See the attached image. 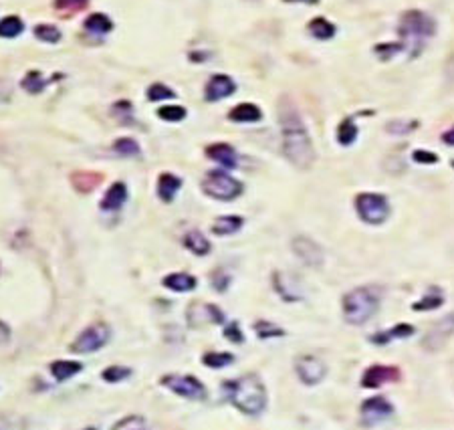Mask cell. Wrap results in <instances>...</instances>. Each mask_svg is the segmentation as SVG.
Masks as SVG:
<instances>
[{
    "label": "cell",
    "instance_id": "6da1fadb",
    "mask_svg": "<svg viewBox=\"0 0 454 430\" xmlns=\"http://www.w3.org/2000/svg\"><path fill=\"white\" fill-rule=\"evenodd\" d=\"M281 135H283V150L287 160L301 170L311 168V164L315 162L313 142L295 105L287 100L281 103Z\"/></svg>",
    "mask_w": 454,
    "mask_h": 430
},
{
    "label": "cell",
    "instance_id": "7a4b0ae2",
    "mask_svg": "<svg viewBox=\"0 0 454 430\" xmlns=\"http://www.w3.org/2000/svg\"><path fill=\"white\" fill-rule=\"evenodd\" d=\"M230 402L245 414L257 416L266 406V392L264 386L255 374L242 376L238 380H232L225 384Z\"/></svg>",
    "mask_w": 454,
    "mask_h": 430
},
{
    "label": "cell",
    "instance_id": "3957f363",
    "mask_svg": "<svg viewBox=\"0 0 454 430\" xmlns=\"http://www.w3.org/2000/svg\"><path fill=\"white\" fill-rule=\"evenodd\" d=\"M434 31H436V23L422 10L404 12L402 19H400V27H398V33L406 41L404 47H410L414 57L420 53L424 43L428 38H432Z\"/></svg>",
    "mask_w": 454,
    "mask_h": 430
},
{
    "label": "cell",
    "instance_id": "277c9868",
    "mask_svg": "<svg viewBox=\"0 0 454 430\" xmlns=\"http://www.w3.org/2000/svg\"><path fill=\"white\" fill-rule=\"evenodd\" d=\"M380 305V291L374 287H357L345 293L343 297V317L352 326H361L374 313L378 311Z\"/></svg>",
    "mask_w": 454,
    "mask_h": 430
},
{
    "label": "cell",
    "instance_id": "5b68a950",
    "mask_svg": "<svg viewBox=\"0 0 454 430\" xmlns=\"http://www.w3.org/2000/svg\"><path fill=\"white\" fill-rule=\"evenodd\" d=\"M202 190H204V194H208L212 199L227 202V200L238 199L242 194L245 186L236 178L228 176L227 172L216 170V172L206 174V178L202 180Z\"/></svg>",
    "mask_w": 454,
    "mask_h": 430
},
{
    "label": "cell",
    "instance_id": "8992f818",
    "mask_svg": "<svg viewBox=\"0 0 454 430\" xmlns=\"http://www.w3.org/2000/svg\"><path fill=\"white\" fill-rule=\"evenodd\" d=\"M356 210L363 223H367V225H382L389 216V202L382 194L363 192V194H357Z\"/></svg>",
    "mask_w": 454,
    "mask_h": 430
},
{
    "label": "cell",
    "instance_id": "52a82bcc",
    "mask_svg": "<svg viewBox=\"0 0 454 430\" xmlns=\"http://www.w3.org/2000/svg\"><path fill=\"white\" fill-rule=\"evenodd\" d=\"M109 335H111V331H109V328L105 324H93V326H89L87 330H83L77 335V339L73 341L71 350L75 354L98 352L109 341Z\"/></svg>",
    "mask_w": 454,
    "mask_h": 430
},
{
    "label": "cell",
    "instance_id": "ba28073f",
    "mask_svg": "<svg viewBox=\"0 0 454 430\" xmlns=\"http://www.w3.org/2000/svg\"><path fill=\"white\" fill-rule=\"evenodd\" d=\"M162 384L170 388L174 394L188 400H204L206 398V388L200 380L192 376H180V374H168L162 378Z\"/></svg>",
    "mask_w": 454,
    "mask_h": 430
},
{
    "label": "cell",
    "instance_id": "9c48e42d",
    "mask_svg": "<svg viewBox=\"0 0 454 430\" xmlns=\"http://www.w3.org/2000/svg\"><path fill=\"white\" fill-rule=\"evenodd\" d=\"M454 333V313L451 315H444L440 321H436L428 333L424 335L422 339V346L428 350V352H438L446 346V341L453 337Z\"/></svg>",
    "mask_w": 454,
    "mask_h": 430
},
{
    "label": "cell",
    "instance_id": "30bf717a",
    "mask_svg": "<svg viewBox=\"0 0 454 430\" xmlns=\"http://www.w3.org/2000/svg\"><path fill=\"white\" fill-rule=\"evenodd\" d=\"M391 414H394V406L384 396L367 398L361 404V420H363L365 427L380 425L382 420L389 418Z\"/></svg>",
    "mask_w": 454,
    "mask_h": 430
},
{
    "label": "cell",
    "instance_id": "8fae6325",
    "mask_svg": "<svg viewBox=\"0 0 454 430\" xmlns=\"http://www.w3.org/2000/svg\"><path fill=\"white\" fill-rule=\"evenodd\" d=\"M398 380H400V370L396 365L374 364L370 365L361 376L363 388H380L388 382H398Z\"/></svg>",
    "mask_w": 454,
    "mask_h": 430
},
{
    "label": "cell",
    "instance_id": "7c38bea8",
    "mask_svg": "<svg viewBox=\"0 0 454 430\" xmlns=\"http://www.w3.org/2000/svg\"><path fill=\"white\" fill-rule=\"evenodd\" d=\"M295 370H297V376L301 378L303 384H319L327 374V367L325 364L315 358V356H303L297 360L295 364Z\"/></svg>",
    "mask_w": 454,
    "mask_h": 430
},
{
    "label": "cell",
    "instance_id": "4fadbf2b",
    "mask_svg": "<svg viewBox=\"0 0 454 430\" xmlns=\"http://www.w3.org/2000/svg\"><path fill=\"white\" fill-rule=\"evenodd\" d=\"M293 251H295V255H297L305 265H324V251H321V247H319L315 240L307 238V236H297V238L293 240Z\"/></svg>",
    "mask_w": 454,
    "mask_h": 430
},
{
    "label": "cell",
    "instance_id": "5bb4252c",
    "mask_svg": "<svg viewBox=\"0 0 454 430\" xmlns=\"http://www.w3.org/2000/svg\"><path fill=\"white\" fill-rule=\"evenodd\" d=\"M225 321V315L220 313V309L216 305H204V303H198V305H190L188 309V324L192 328H200L204 324H223Z\"/></svg>",
    "mask_w": 454,
    "mask_h": 430
},
{
    "label": "cell",
    "instance_id": "9a60e30c",
    "mask_svg": "<svg viewBox=\"0 0 454 430\" xmlns=\"http://www.w3.org/2000/svg\"><path fill=\"white\" fill-rule=\"evenodd\" d=\"M236 89L234 81L228 75H214L208 83H206V100L208 101H218L225 100L228 95H232Z\"/></svg>",
    "mask_w": 454,
    "mask_h": 430
},
{
    "label": "cell",
    "instance_id": "2e32d148",
    "mask_svg": "<svg viewBox=\"0 0 454 430\" xmlns=\"http://www.w3.org/2000/svg\"><path fill=\"white\" fill-rule=\"evenodd\" d=\"M128 200V188L124 182H115L109 186V190L105 192V196L101 200V210L105 212H113V210H120Z\"/></svg>",
    "mask_w": 454,
    "mask_h": 430
},
{
    "label": "cell",
    "instance_id": "e0dca14e",
    "mask_svg": "<svg viewBox=\"0 0 454 430\" xmlns=\"http://www.w3.org/2000/svg\"><path fill=\"white\" fill-rule=\"evenodd\" d=\"M275 289L285 301L301 299V289H299L295 277L287 275V273H275Z\"/></svg>",
    "mask_w": 454,
    "mask_h": 430
},
{
    "label": "cell",
    "instance_id": "ac0fdd59",
    "mask_svg": "<svg viewBox=\"0 0 454 430\" xmlns=\"http://www.w3.org/2000/svg\"><path fill=\"white\" fill-rule=\"evenodd\" d=\"M206 154H208V158L216 160L218 164L227 166V168L236 166V152L228 144H212V146L206 148Z\"/></svg>",
    "mask_w": 454,
    "mask_h": 430
},
{
    "label": "cell",
    "instance_id": "d6986e66",
    "mask_svg": "<svg viewBox=\"0 0 454 430\" xmlns=\"http://www.w3.org/2000/svg\"><path fill=\"white\" fill-rule=\"evenodd\" d=\"M228 117L236 124H253V122H259L262 113L255 103H240L228 113Z\"/></svg>",
    "mask_w": 454,
    "mask_h": 430
},
{
    "label": "cell",
    "instance_id": "ffe728a7",
    "mask_svg": "<svg viewBox=\"0 0 454 430\" xmlns=\"http://www.w3.org/2000/svg\"><path fill=\"white\" fill-rule=\"evenodd\" d=\"M163 287H168L170 291H178V293H186L192 291L196 287V279L188 273H172L163 279Z\"/></svg>",
    "mask_w": 454,
    "mask_h": 430
},
{
    "label": "cell",
    "instance_id": "44dd1931",
    "mask_svg": "<svg viewBox=\"0 0 454 430\" xmlns=\"http://www.w3.org/2000/svg\"><path fill=\"white\" fill-rule=\"evenodd\" d=\"M180 188H182V180L174 174H162L158 180V194L163 202H172Z\"/></svg>",
    "mask_w": 454,
    "mask_h": 430
},
{
    "label": "cell",
    "instance_id": "7402d4cb",
    "mask_svg": "<svg viewBox=\"0 0 454 430\" xmlns=\"http://www.w3.org/2000/svg\"><path fill=\"white\" fill-rule=\"evenodd\" d=\"M83 370V365L79 362H67V360H59L51 364V374L57 382H65L69 378H73L75 374H79Z\"/></svg>",
    "mask_w": 454,
    "mask_h": 430
},
{
    "label": "cell",
    "instance_id": "603a6c76",
    "mask_svg": "<svg viewBox=\"0 0 454 430\" xmlns=\"http://www.w3.org/2000/svg\"><path fill=\"white\" fill-rule=\"evenodd\" d=\"M242 225H245V220L240 216H220L212 225V232L218 236H227V234H234L236 231H240Z\"/></svg>",
    "mask_w": 454,
    "mask_h": 430
},
{
    "label": "cell",
    "instance_id": "cb8c5ba5",
    "mask_svg": "<svg viewBox=\"0 0 454 430\" xmlns=\"http://www.w3.org/2000/svg\"><path fill=\"white\" fill-rule=\"evenodd\" d=\"M414 333V328L408 326V324H398L396 328H391L388 331H380L376 335H372V341L374 343H388L391 339H398V337H410Z\"/></svg>",
    "mask_w": 454,
    "mask_h": 430
},
{
    "label": "cell",
    "instance_id": "d4e9b609",
    "mask_svg": "<svg viewBox=\"0 0 454 430\" xmlns=\"http://www.w3.org/2000/svg\"><path fill=\"white\" fill-rule=\"evenodd\" d=\"M184 245L188 251H192L194 255H208L210 253V242L208 238L200 231H190L184 238Z\"/></svg>",
    "mask_w": 454,
    "mask_h": 430
},
{
    "label": "cell",
    "instance_id": "484cf974",
    "mask_svg": "<svg viewBox=\"0 0 454 430\" xmlns=\"http://www.w3.org/2000/svg\"><path fill=\"white\" fill-rule=\"evenodd\" d=\"M85 29H87L89 33L105 34L113 29V23H111V19H109L107 14L95 12V14L87 16V21H85Z\"/></svg>",
    "mask_w": 454,
    "mask_h": 430
},
{
    "label": "cell",
    "instance_id": "4316f807",
    "mask_svg": "<svg viewBox=\"0 0 454 430\" xmlns=\"http://www.w3.org/2000/svg\"><path fill=\"white\" fill-rule=\"evenodd\" d=\"M309 31L311 34L315 36V38H319V41H329L333 34H335V27L324 19V16H315L311 23H309Z\"/></svg>",
    "mask_w": 454,
    "mask_h": 430
},
{
    "label": "cell",
    "instance_id": "83f0119b",
    "mask_svg": "<svg viewBox=\"0 0 454 430\" xmlns=\"http://www.w3.org/2000/svg\"><path fill=\"white\" fill-rule=\"evenodd\" d=\"M25 31V25L19 16H6L0 21V36L4 38H14Z\"/></svg>",
    "mask_w": 454,
    "mask_h": 430
},
{
    "label": "cell",
    "instance_id": "f1b7e54d",
    "mask_svg": "<svg viewBox=\"0 0 454 430\" xmlns=\"http://www.w3.org/2000/svg\"><path fill=\"white\" fill-rule=\"evenodd\" d=\"M356 137L357 128L356 124L352 122V117L343 120V122L339 124V128H337V142H339L341 146H352V144L356 142Z\"/></svg>",
    "mask_w": 454,
    "mask_h": 430
},
{
    "label": "cell",
    "instance_id": "f546056e",
    "mask_svg": "<svg viewBox=\"0 0 454 430\" xmlns=\"http://www.w3.org/2000/svg\"><path fill=\"white\" fill-rule=\"evenodd\" d=\"M440 305H442L440 289H430L418 303H414V311H430V309H438Z\"/></svg>",
    "mask_w": 454,
    "mask_h": 430
},
{
    "label": "cell",
    "instance_id": "4dcf8cb0",
    "mask_svg": "<svg viewBox=\"0 0 454 430\" xmlns=\"http://www.w3.org/2000/svg\"><path fill=\"white\" fill-rule=\"evenodd\" d=\"M232 360H234V356L232 354H228V352H208V354H204V358H202V362L204 365H208V367H225V365L232 364Z\"/></svg>",
    "mask_w": 454,
    "mask_h": 430
},
{
    "label": "cell",
    "instance_id": "1f68e13d",
    "mask_svg": "<svg viewBox=\"0 0 454 430\" xmlns=\"http://www.w3.org/2000/svg\"><path fill=\"white\" fill-rule=\"evenodd\" d=\"M47 81L41 77L38 71H31L25 79H23V89H27L29 93H41L45 89Z\"/></svg>",
    "mask_w": 454,
    "mask_h": 430
},
{
    "label": "cell",
    "instance_id": "d6a6232c",
    "mask_svg": "<svg viewBox=\"0 0 454 430\" xmlns=\"http://www.w3.org/2000/svg\"><path fill=\"white\" fill-rule=\"evenodd\" d=\"M34 36L45 41V43H59L61 41V31L53 25H38L34 29Z\"/></svg>",
    "mask_w": 454,
    "mask_h": 430
},
{
    "label": "cell",
    "instance_id": "836d02e7",
    "mask_svg": "<svg viewBox=\"0 0 454 430\" xmlns=\"http://www.w3.org/2000/svg\"><path fill=\"white\" fill-rule=\"evenodd\" d=\"M113 150H115L117 154H122V156H137V154H139V146H137V142L131 139V137L117 139V142L113 144Z\"/></svg>",
    "mask_w": 454,
    "mask_h": 430
},
{
    "label": "cell",
    "instance_id": "e575fe53",
    "mask_svg": "<svg viewBox=\"0 0 454 430\" xmlns=\"http://www.w3.org/2000/svg\"><path fill=\"white\" fill-rule=\"evenodd\" d=\"M404 43H382L376 47V55L382 59V61H388L394 55H398L400 51H404Z\"/></svg>",
    "mask_w": 454,
    "mask_h": 430
},
{
    "label": "cell",
    "instance_id": "d590c367",
    "mask_svg": "<svg viewBox=\"0 0 454 430\" xmlns=\"http://www.w3.org/2000/svg\"><path fill=\"white\" fill-rule=\"evenodd\" d=\"M131 370L130 367H124V365H109L105 372H103V380L105 382H122L126 378H130Z\"/></svg>",
    "mask_w": 454,
    "mask_h": 430
},
{
    "label": "cell",
    "instance_id": "8d00e7d4",
    "mask_svg": "<svg viewBox=\"0 0 454 430\" xmlns=\"http://www.w3.org/2000/svg\"><path fill=\"white\" fill-rule=\"evenodd\" d=\"M158 115L166 122H182L186 117V109L180 107V105H163L162 109L158 111Z\"/></svg>",
    "mask_w": 454,
    "mask_h": 430
},
{
    "label": "cell",
    "instance_id": "74e56055",
    "mask_svg": "<svg viewBox=\"0 0 454 430\" xmlns=\"http://www.w3.org/2000/svg\"><path fill=\"white\" fill-rule=\"evenodd\" d=\"M113 430H148V425L141 416H126L113 427Z\"/></svg>",
    "mask_w": 454,
    "mask_h": 430
},
{
    "label": "cell",
    "instance_id": "f35d334b",
    "mask_svg": "<svg viewBox=\"0 0 454 430\" xmlns=\"http://www.w3.org/2000/svg\"><path fill=\"white\" fill-rule=\"evenodd\" d=\"M87 4H89V0H55V8L61 12H69V14L83 10Z\"/></svg>",
    "mask_w": 454,
    "mask_h": 430
},
{
    "label": "cell",
    "instance_id": "ab89813d",
    "mask_svg": "<svg viewBox=\"0 0 454 430\" xmlns=\"http://www.w3.org/2000/svg\"><path fill=\"white\" fill-rule=\"evenodd\" d=\"M174 98V91L170 87H166L163 83H154L150 89H148V100L150 101H162V100H172Z\"/></svg>",
    "mask_w": 454,
    "mask_h": 430
},
{
    "label": "cell",
    "instance_id": "60d3db41",
    "mask_svg": "<svg viewBox=\"0 0 454 430\" xmlns=\"http://www.w3.org/2000/svg\"><path fill=\"white\" fill-rule=\"evenodd\" d=\"M255 331H257V335H259L260 339L279 337V335L285 333L281 328H277V326H273V324H269V321H257V324H255Z\"/></svg>",
    "mask_w": 454,
    "mask_h": 430
},
{
    "label": "cell",
    "instance_id": "b9f144b4",
    "mask_svg": "<svg viewBox=\"0 0 454 430\" xmlns=\"http://www.w3.org/2000/svg\"><path fill=\"white\" fill-rule=\"evenodd\" d=\"M412 158H414V162H418V164H436V162H438V156L432 154V152H426V150H416V152L412 154Z\"/></svg>",
    "mask_w": 454,
    "mask_h": 430
},
{
    "label": "cell",
    "instance_id": "7bdbcfd3",
    "mask_svg": "<svg viewBox=\"0 0 454 430\" xmlns=\"http://www.w3.org/2000/svg\"><path fill=\"white\" fill-rule=\"evenodd\" d=\"M228 283H230V277H228L223 269H218V271L212 275V285H214L218 291H225V289L228 287Z\"/></svg>",
    "mask_w": 454,
    "mask_h": 430
},
{
    "label": "cell",
    "instance_id": "ee69618b",
    "mask_svg": "<svg viewBox=\"0 0 454 430\" xmlns=\"http://www.w3.org/2000/svg\"><path fill=\"white\" fill-rule=\"evenodd\" d=\"M386 128L391 133H410V130L416 128V122H410V124H406V122H391Z\"/></svg>",
    "mask_w": 454,
    "mask_h": 430
},
{
    "label": "cell",
    "instance_id": "f6af8a7d",
    "mask_svg": "<svg viewBox=\"0 0 454 430\" xmlns=\"http://www.w3.org/2000/svg\"><path fill=\"white\" fill-rule=\"evenodd\" d=\"M225 337L230 339V341H234V343H240V341L245 339L240 330H238V324H230L227 330H225Z\"/></svg>",
    "mask_w": 454,
    "mask_h": 430
},
{
    "label": "cell",
    "instance_id": "bcb514c9",
    "mask_svg": "<svg viewBox=\"0 0 454 430\" xmlns=\"http://www.w3.org/2000/svg\"><path fill=\"white\" fill-rule=\"evenodd\" d=\"M8 339H10V330H8V326H6V324H2V321H0V346H2V343H6Z\"/></svg>",
    "mask_w": 454,
    "mask_h": 430
},
{
    "label": "cell",
    "instance_id": "7dc6e473",
    "mask_svg": "<svg viewBox=\"0 0 454 430\" xmlns=\"http://www.w3.org/2000/svg\"><path fill=\"white\" fill-rule=\"evenodd\" d=\"M442 139H444V144H449V146H454V128H451L449 132H444Z\"/></svg>",
    "mask_w": 454,
    "mask_h": 430
},
{
    "label": "cell",
    "instance_id": "c3c4849f",
    "mask_svg": "<svg viewBox=\"0 0 454 430\" xmlns=\"http://www.w3.org/2000/svg\"><path fill=\"white\" fill-rule=\"evenodd\" d=\"M303 2H317V0H303Z\"/></svg>",
    "mask_w": 454,
    "mask_h": 430
},
{
    "label": "cell",
    "instance_id": "681fc988",
    "mask_svg": "<svg viewBox=\"0 0 454 430\" xmlns=\"http://www.w3.org/2000/svg\"><path fill=\"white\" fill-rule=\"evenodd\" d=\"M85 430H95V429H85Z\"/></svg>",
    "mask_w": 454,
    "mask_h": 430
},
{
    "label": "cell",
    "instance_id": "f907efd6",
    "mask_svg": "<svg viewBox=\"0 0 454 430\" xmlns=\"http://www.w3.org/2000/svg\"><path fill=\"white\" fill-rule=\"evenodd\" d=\"M453 168H454V162H453Z\"/></svg>",
    "mask_w": 454,
    "mask_h": 430
}]
</instances>
